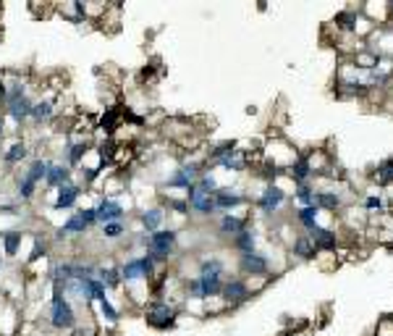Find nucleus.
<instances>
[{"label": "nucleus", "instance_id": "obj_25", "mask_svg": "<svg viewBox=\"0 0 393 336\" xmlns=\"http://www.w3.org/2000/svg\"><path fill=\"white\" fill-rule=\"evenodd\" d=\"M98 307H100V321H102L105 326H118V323H121V313H118V307L113 305L110 297L100 299Z\"/></svg>", "mask_w": 393, "mask_h": 336}, {"label": "nucleus", "instance_id": "obj_29", "mask_svg": "<svg viewBox=\"0 0 393 336\" xmlns=\"http://www.w3.org/2000/svg\"><path fill=\"white\" fill-rule=\"evenodd\" d=\"M37 184H32L29 179L19 176L16 179V198L21 200V202H32L34 200V195H37Z\"/></svg>", "mask_w": 393, "mask_h": 336}, {"label": "nucleus", "instance_id": "obj_28", "mask_svg": "<svg viewBox=\"0 0 393 336\" xmlns=\"http://www.w3.org/2000/svg\"><path fill=\"white\" fill-rule=\"evenodd\" d=\"M236 148H239V142H236V139H223V142H218L215 148L207 153V163L213 166V163H218V160H223L226 155H231Z\"/></svg>", "mask_w": 393, "mask_h": 336}, {"label": "nucleus", "instance_id": "obj_33", "mask_svg": "<svg viewBox=\"0 0 393 336\" xmlns=\"http://www.w3.org/2000/svg\"><path fill=\"white\" fill-rule=\"evenodd\" d=\"M126 221H116V224H105V226H100V234L102 239H121L126 237Z\"/></svg>", "mask_w": 393, "mask_h": 336}, {"label": "nucleus", "instance_id": "obj_10", "mask_svg": "<svg viewBox=\"0 0 393 336\" xmlns=\"http://www.w3.org/2000/svg\"><path fill=\"white\" fill-rule=\"evenodd\" d=\"M32 108H34V100H32V95H27V98L8 103L3 113H6V121H11L13 127L19 129L21 124H27V121L32 119Z\"/></svg>", "mask_w": 393, "mask_h": 336}, {"label": "nucleus", "instance_id": "obj_9", "mask_svg": "<svg viewBox=\"0 0 393 336\" xmlns=\"http://www.w3.org/2000/svg\"><path fill=\"white\" fill-rule=\"evenodd\" d=\"M184 198H187L189 202V210L192 213H196V216H202V218H210V216H215L218 208H215V200L210 198V195H202L196 187H189L187 192H184Z\"/></svg>", "mask_w": 393, "mask_h": 336}, {"label": "nucleus", "instance_id": "obj_2", "mask_svg": "<svg viewBox=\"0 0 393 336\" xmlns=\"http://www.w3.org/2000/svg\"><path fill=\"white\" fill-rule=\"evenodd\" d=\"M176 242H178V231L176 228H160L155 234H149V242H147V250H145V255L160 266V263H168L173 252H176Z\"/></svg>", "mask_w": 393, "mask_h": 336}, {"label": "nucleus", "instance_id": "obj_22", "mask_svg": "<svg viewBox=\"0 0 393 336\" xmlns=\"http://www.w3.org/2000/svg\"><path fill=\"white\" fill-rule=\"evenodd\" d=\"M231 245L239 255H246V252H255L257 250V234L252 228H244V231H239L234 239H231Z\"/></svg>", "mask_w": 393, "mask_h": 336}, {"label": "nucleus", "instance_id": "obj_43", "mask_svg": "<svg viewBox=\"0 0 393 336\" xmlns=\"http://www.w3.org/2000/svg\"><path fill=\"white\" fill-rule=\"evenodd\" d=\"M6 137V113L0 110V139Z\"/></svg>", "mask_w": 393, "mask_h": 336}, {"label": "nucleus", "instance_id": "obj_17", "mask_svg": "<svg viewBox=\"0 0 393 336\" xmlns=\"http://www.w3.org/2000/svg\"><path fill=\"white\" fill-rule=\"evenodd\" d=\"M87 231H89V226L84 224L81 213H79V210H74V213H71V216L63 221V226L58 228V234H55V237L66 242L69 237H79V234H87Z\"/></svg>", "mask_w": 393, "mask_h": 336}, {"label": "nucleus", "instance_id": "obj_21", "mask_svg": "<svg viewBox=\"0 0 393 336\" xmlns=\"http://www.w3.org/2000/svg\"><path fill=\"white\" fill-rule=\"evenodd\" d=\"M0 242H3V252L6 255L16 257L21 250V242H24V228H8V231H3Z\"/></svg>", "mask_w": 393, "mask_h": 336}, {"label": "nucleus", "instance_id": "obj_16", "mask_svg": "<svg viewBox=\"0 0 393 336\" xmlns=\"http://www.w3.org/2000/svg\"><path fill=\"white\" fill-rule=\"evenodd\" d=\"M55 119V98H39L34 100V108H32V124H48V121Z\"/></svg>", "mask_w": 393, "mask_h": 336}, {"label": "nucleus", "instance_id": "obj_40", "mask_svg": "<svg viewBox=\"0 0 393 336\" xmlns=\"http://www.w3.org/2000/svg\"><path fill=\"white\" fill-rule=\"evenodd\" d=\"M79 213H81V218H84V224H87L89 228H100L98 210H95V205H87V208H79Z\"/></svg>", "mask_w": 393, "mask_h": 336}, {"label": "nucleus", "instance_id": "obj_34", "mask_svg": "<svg viewBox=\"0 0 393 336\" xmlns=\"http://www.w3.org/2000/svg\"><path fill=\"white\" fill-rule=\"evenodd\" d=\"M45 255H48V242H45V239L37 234V237H34V242H32V252L27 255V263L32 266V263H37L39 257H45Z\"/></svg>", "mask_w": 393, "mask_h": 336}, {"label": "nucleus", "instance_id": "obj_7", "mask_svg": "<svg viewBox=\"0 0 393 336\" xmlns=\"http://www.w3.org/2000/svg\"><path fill=\"white\" fill-rule=\"evenodd\" d=\"M249 297H252V287L246 284L244 278H228L218 299H223L226 307H239V305H244Z\"/></svg>", "mask_w": 393, "mask_h": 336}, {"label": "nucleus", "instance_id": "obj_38", "mask_svg": "<svg viewBox=\"0 0 393 336\" xmlns=\"http://www.w3.org/2000/svg\"><path fill=\"white\" fill-rule=\"evenodd\" d=\"M375 179H378V184H391L393 181V160H388V163H383V166H378Z\"/></svg>", "mask_w": 393, "mask_h": 336}, {"label": "nucleus", "instance_id": "obj_37", "mask_svg": "<svg viewBox=\"0 0 393 336\" xmlns=\"http://www.w3.org/2000/svg\"><path fill=\"white\" fill-rule=\"evenodd\" d=\"M163 208L173 210V213H181V216H189V213H192V210H189L187 198H181V200H176V198H163Z\"/></svg>", "mask_w": 393, "mask_h": 336}, {"label": "nucleus", "instance_id": "obj_44", "mask_svg": "<svg viewBox=\"0 0 393 336\" xmlns=\"http://www.w3.org/2000/svg\"><path fill=\"white\" fill-rule=\"evenodd\" d=\"M3 266H6V263H3V255H0V273H3Z\"/></svg>", "mask_w": 393, "mask_h": 336}, {"label": "nucleus", "instance_id": "obj_35", "mask_svg": "<svg viewBox=\"0 0 393 336\" xmlns=\"http://www.w3.org/2000/svg\"><path fill=\"white\" fill-rule=\"evenodd\" d=\"M55 8L60 11V16H63V21H69V24H87V21L81 19L76 11H74V0H71V3H58Z\"/></svg>", "mask_w": 393, "mask_h": 336}, {"label": "nucleus", "instance_id": "obj_41", "mask_svg": "<svg viewBox=\"0 0 393 336\" xmlns=\"http://www.w3.org/2000/svg\"><path fill=\"white\" fill-rule=\"evenodd\" d=\"M71 336H98V328H95V326H81V323H76V328L71 331Z\"/></svg>", "mask_w": 393, "mask_h": 336}, {"label": "nucleus", "instance_id": "obj_30", "mask_svg": "<svg viewBox=\"0 0 393 336\" xmlns=\"http://www.w3.org/2000/svg\"><path fill=\"white\" fill-rule=\"evenodd\" d=\"M294 200L299 202V208H312L314 205V187H309V184H296L294 189Z\"/></svg>", "mask_w": 393, "mask_h": 336}, {"label": "nucleus", "instance_id": "obj_15", "mask_svg": "<svg viewBox=\"0 0 393 336\" xmlns=\"http://www.w3.org/2000/svg\"><path fill=\"white\" fill-rule=\"evenodd\" d=\"M213 200H215V208L218 213H234L236 208H241L246 202V198L241 195V192H236V189H226V187H220L213 195Z\"/></svg>", "mask_w": 393, "mask_h": 336}, {"label": "nucleus", "instance_id": "obj_31", "mask_svg": "<svg viewBox=\"0 0 393 336\" xmlns=\"http://www.w3.org/2000/svg\"><path fill=\"white\" fill-rule=\"evenodd\" d=\"M194 187L199 189L202 195H210V198H213V195H215L218 189H220V184H218L215 174H213V171H207V174H202V176L196 179V184H194Z\"/></svg>", "mask_w": 393, "mask_h": 336}, {"label": "nucleus", "instance_id": "obj_6", "mask_svg": "<svg viewBox=\"0 0 393 336\" xmlns=\"http://www.w3.org/2000/svg\"><path fill=\"white\" fill-rule=\"evenodd\" d=\"M81 195H84V184L69 181V184H63V187L55 189L53 202H50V210H74L79 205Z\"/></svg>", "mask_w": 393, "mask_h": 336}, {"label": "nucleus", "instance_id": "obj_32", "mask_svg": "<svg viewBox=\"0 0 393 336\" xmlns=\"http://www.w3.org/2000/svg\"><path fill=\"white\" fill-rule=\"evenodd\" d=\"M314 205L320 210H335L341 205V198L335 192H314Z\"/></svg>", "mask_w": 393, "mask_h": 336}, {"label": "nucleus", "instance_id": "obj_23", "mask_svg": "<svg viewBox=\"0 0 393 336\" xmlns=\"http://www.w3.org/2000/svg\"><path fill=\"white\" fill-rule=\"evenodd\" d=\"M215 166L226 168V171H244V168L249 166V153L241 148H236L231 155H226L223 160H218Z\"/></svg>", "mask_w": 393, "mask_h": 336}, {"label": "nucleus", "instance_id": "obj_14", "mask_svg": "<svg viewBox=\"0 0 393 336\" xmlns=\"http://www.w3.org/2000/svg\"><path fill=\"white\" fill-rule=\"evenodd\" d=\"M163 224H166V208H163V205H149V208H145L139 213V226H142L145 234L160 231Z\"/></svg>", "mask_w": 393, "mask_h": 336}, {"label": "nucleus", "instance_id": "obj_18", "mask_svg": "<svg viewBox=\"0 0 393 336\" xmlns=\"http://www.w3.org/2000/svg\"><path fill=\"white\" fill-rule=\"evenodd\" d=\"M50 163L53 160L50 158H32L29 163H27V168H24V179H29L32 184H42L45 181V176H48V171H50Z\"/></svg>", "mask_w": 393, "mask_h": 336}, {"label": "nucleus", "instance_id": "obj_8", "mask_svg": "<svg viewBox=\"0 0 393 336\" xmlns=\"http://www.w3.org/2000/svg\"><path fill=\"white\" fill-rule=\"evenodd\" d=\"M239 268H241V273L244 276H252V278H265L270 276V260H267L262 252H246V255H239Z\"/></svg>", "mask_w": 393, "mask_h": 336}, {"label": "nucleus", "instance_id": "obj_3", "mask_svg": "<svg viewBox=\"0 0 393 336\" xmlns=\"http://www.w3.org/2000/svg\"><path fill=\"white\" fill-rule=\"evenodd\" d=\"M121 281L124 287H139V284H149L155 278V263L147 255L142 257H128L126 263H121Z\"/></svg>", "mask_w": 393, "mask_h": 336}, {"label": "nucleus", "instance_id": "obj_11", "mask_svg": "<svg viewBox=\"0 0 393 336\" xmlns=\"http://www.w3.org/2000/svg\"><path fill=\"white\" fill-rule=\"evenodd\" d=\"M29 155H32L29 142H27V139H13V142H8L6 150H3V163L8 168L21 166V163H29Z\"/></svg>", "mask_w": 393, "mask_h": 336}, {"label": "nucleus", "instance_id": "obj_19", "mask_svg": "<svg viewBox=\"0 0 393 336\" xmlns=\"http://www.w3.org/2000/svg\"><path fill=\"white\" fill-rule=\"evenodd\" d=\"M246 228V218L236 216V213H223L220 221H218V231L223 234V237H231L234 239L239 231H244Z\"/></svg>", "mask_w": 393, "mask_h": 336}, {"label": "nucleus", "instance_id": "obj_13", "mask_svg": "<svg viewBox=\"0 0 393 336\" xmlns=\"http://www.w3.org/2000/svg\"><path fill=\"white\" fill-rule=\"evenodd\" d=\"M69 181H74V168H69L63 160H53L50 163V171H48V176H45V189H55L63 187V184H69Z\"/></svg>", "mask_w": 393, "mask_h": 336}, {"label": "nucleus", "instance_id": "obj_24", "mask_svg": "<svg viewBox=\"0 0 393 336\" xmlns=\"http://www.w3.org/2000/svg\"><path fill=\"white\" fill-rule=\"evenodd\" d=\"M223 273H226V263H223L220 257H205V260L199 263V273H196V276L223 278Z\"/></svg>", "mask_w": 393, "mask_h": 336}, {"label": "nucleus", "instance_id": "obj_45", "mask_svg": "<svg viewBox=\"0 0 393 336\" xmlns=\"http://www.w3.org/2000/svg\"><path fill=\"white\" fill-rule=\"evenodd\" d=\"M0 13H3V3H0Z\"/></svg>", "mask_w": 393, "mask_h": 336}, {"label": "nucleus", "instance_id": "obj_1", "mask_svg": "<svg viewBox=\"0 0 393 336\" xmlns=\"http://www.w3.org/2000/svg\"><path fill=\"white\" fill-rule=\"evenodd\" d=\"M48 323L53 331H74L76 328L79 313L66 295L53 292V299H50V307H48Z\"/></svg>", "mask_w": 393, "mask_h": 336}, {"label": "nucleus", "instance_id": "obj_5", "mask_svg": "<svg viewBox=\"0 0 393 336\" xmlns=\"http://www.w3.org/2000/svg\"><path fill=\"white\" fill-rule=\"evenodd\" d=\"M95 210H98L100 226L116 224V221H126V213H128L126 202H124L121 198H113V195H102V198H98Z\"/></svg>", "mask_w": 393, "mask_h": 336}, {"label": "nucleus", "instance_id": "obj_36", "mask_svg": "<svg viewBox=\"0 0 393 336\" xmlns=\"http://www.w3.org/2000/svg\"><path fill=\"white\" fill-rule=\"evenodd\" d=\"M317 216H320V208H317V205H312V208H299V213H296L299 224L305 228L314 226V224H317Z\"/></svg>", "mask_w": 393, "mask_h": 336}, {"label": "nucleus", "instance_id": "obj_12", "mask_svg": "<svg viewBox=\"0 0 393 336\" xmlns=\"http://www.w3.org/2000/svg\"><path fill=\"white\" fill-rule=\"evenodd\" d=\"M284 202H286V192L278 187V184H273V181H270V184L262 189L260 200H257V208L262 210V213H278Z\"/></svg>", "mask_w": 393, "mask_h": 336}, {"label": "nucleus", "instance_id": "obj_20", "mask_svg": "<svg viewBox=\"0 0 393 336\" xmlns=\"http://www.w3.org/2000/svg\"><path fill=\"white\" fill-rule=\"evenodd\" d=\"M98 281L108 289V292L121 289L124 287V281H121V268L118 266H98Z\"/></svg>", "mask_w": 393, "mask_h": 336}, {"label": "nucleus", "instance_id": "obj_4", "mask_svg": "<svg viewBox=\"0 0 393 336\" xmlns=\"http://www.w3.org/2000/svg\"><path fill=\"white\" fill-rule=\"evenodd\" d=\"M145 313V321H147L149 328H157V331H168V328L176 326L178 318V307L166 302V299H149L147 305L142 307Z\"/></svg>", "mask_w": 393, "mask_h": 336}, {"label": "nucleus", "instance_id": "obj_42", "mask_svg": "<svg viewBox=\"0 0 393 336\" xmlns=\"http://www.w3.org/2000/svg\"><path fill=\"white\" fill-rule=\"evenodd\" d=\"M8 105V89H6V77H0V110Z\"/></svg>", "mask_w": 393, "mask_h": 336}, {"label": "nucleus", "instance_id": "obj_39", "mask_svg": "<svg viewBox=\"0 0 393 336\" xmlns=\"http://www.w3.org/2000/svg\"><path fill=\"white\" fill-rule=\"evenodd\" d=\"M385 208H388V205H385V200L378 198V195L364 200V210H367V213H385Z\"/></svg>", "mask_w": 393, "mask_h": 336}, {"label": "nucleus", "instance_id": "obj_26", "mask_svg": "<svg viewBox=\"0 0 393 336\" xmlns=\"http://www.w3.org/2000/svg\"><path fill=\"white\" fill-rule=\"evenodd\" d=\"M291 255L299 257V260H312V257L317 255V250H314L312 239L305 234V237L294 239V245H291Z\"/></svg>", "mask_w": 393, "mask_h": 336}, {"label": "nucleus", "instance_id": "obj_27", "mask_svg": "<svg viewBox=\"0 0 393 336\" xmlns=\"http://www.w3.org/2000/svg\"><path fill=\"white\" fill-rule=\"evenodd\" d=\"M288 174L294 176L296 184H305L307 179L312 176V168H309V160H307L305 155H296L294 163L288 166Z\"/></svg>", "mask_w": 393, "mask_h": 336}]
</instances>
